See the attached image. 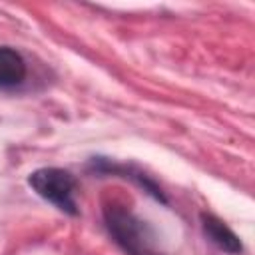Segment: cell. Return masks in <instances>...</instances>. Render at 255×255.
I'll return each mask as SVG.
<instances>
[{
	"label": "cell",
	"instance_id": "1",
	"mask_svg": "<svg viewBox=\"0 0 255 255\" xmlns=\"http://www.w3.org/2000/svg\"><path fill=\"white\" fill-rule=\"evenodd\" d=\"M104 221L114 241L128 255H161L151 227L118 201L104 205Z\"/></svg>",
	"mask_w": 255,
	"mask_h": 255
},
{
	"label": "cell",
	"instance_id": "2",
	"mask_svg": "<svg viewBox=\"0 0 255 255\" xmlns=\"http://www.w3.org/2000/svg\"><path fill=\"white\" fill-rule=\"evenodd\" d=\"M30 187L46 201L56 205L60 211L76 215V201H74V189H76V179L70 171L58 169V167H42L30 173L28 177Z\"/></svg>",
	"mask_w": 255,
	"mask_h": 255
},
{
	"label": "cell",
	"instance_id": "3",
	"mask_svg": "<svg viewBox=\"0 0 255 255\" xmlns=\"http://www.w3.org/2000/svg\"><path fill=\"white\" fill-rule=\"evenodd\" d=\"M201 229H203L205 237H207L215 247H219L221 251L231 253V255L241 253L243 245H241L239 237H237L219 217H215V215H211V213H201Z\"/></svg>",
	"mask_w": 255,
	"mask_h": 255
},
{
	"label": "cell",
	"instance_id": "4",
	"mask_svg": "<svg viewBox=\"0 0 255 255\" xmlns=\"http://www.w3.org/2000/svg\"><path fill=\"white\" fill-rule=\"evenodd\" d=\"M26 78V62L24 58L6 46H0V88L18 86Z\"/></svg>",
	"mask_w": 255,
	"mask_h": 255
}]
</instances>
